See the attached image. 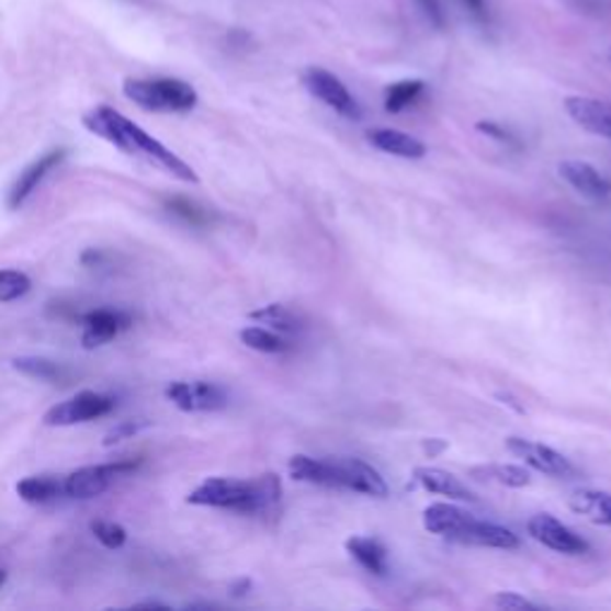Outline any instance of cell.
<instances>
[{
    "label": "cell",
    "mask_w": 611,
    "mask_h": 611,
    "mask_svg": "<svg viewBox=\"0 0 611 611\" xmlns=\"http://www.w3.org/2000/svg\"><path fill=\"white\" fill-rule=\"evenodd\" d=\"M249 318L256 323H263V325H268V328L280 330V332H294L298 328V318L282 304H268L263 308H256V310H251Z\"/></svg>",
    "instance_id": "25"
},
{
    "label": "cell",
    "mask_w": 611,
    "mask_h": 611,
    "mask_svg": "<svg viewBox=\"0 0 611 611\" xmlns=\"http://www.w3.org/2000/svg\"><path fill=\"white\" fill-rule=\"evenodd\" d=\"M475 18H480V20H487V3L485 0H461Z\"/></svg>",
    "instance_id": "36"
},
{
    "label": "cell",
    "mask_w": 611,
    "mask_h": 611,
    "mask_svg": "<svg viewBox=\"0 0 611 611\" xmlns=\"http://www.w3.org/2000/svg\"><path fill=\"white\" fill-rule=\"evenodd\" d=\"M566 113L572 115L574 122L582 129H588L592 134H602V137L611 139V105L595 101V99H582V97H572L564 101Z\"/></svg>",
    "instance_id": "14"
},
{
    "label": "cell",
    "mask_w": 611,
    "mask_h": 611,
    "mask_svg": "<svg viewBox=\"0 0 611 611\" xmlns=\"http://www.w3.org/2000/svg\"><path fill=\"white\" fill-rule=\"evenodd\" d=\"M559 174L572 184L576 192H580L582 196L602 201L609 196L611 184L602 178L597 168H592L590 162H580V160H566L559 166Z\"/></svg>",
    "instance_id": "15"
},
{
    "label": "cell",
    "mask_w": 611,
    "mask_h": 611,
    "mask_svg": "<svg viewBox=\"0 0 611 611\" xmlns=\"http://www.w3.org/2000/svg\"><path fill=\"white\" fill-rule=\"evenodd\" d=\"M282 485L275 473H265L256 480L235 478H208L194 493H189L186 501L194 507L233 509L239 513H258L278 505Z\"/></svg>",
    "instance_id": "2"
},
{
    "label": "cell",
    "mask_w": 611,
    "mask_h": 611,
    "mask_svg": "<svg viewBox=\"0 0 611 611\" xmlns=\"http://www.w3.org/2000/svg\"><path fill=\"white\" fill-rule=\"evenodd\" d=\"M12 369L26 377H34L41 380V383H50V385H58V383L65 385L67 380H70V371H67L63 363L44 357H20L12 361Z\"/></svg>",
    "instance_id": "20"
},
{
    "label": "cell",
    "mask_w": 611,
    "mask_h": 611,
    "mask_svg": "<svg viewBox=\"0 0 611 611\" xmlns=\"http://www.w3.org/2000/svg\"><path fill=\"white\" fill-rule=\"evenodd\" d=\"M115 397L101 395V392H79V395L65 399L44 414V426L48 428H67L89 420L103 418L115 411Z\"/></svg>",
    "instance_id": "5"
},
{
    "label": "cell",
    "mask_w": 611,
    "mask_h": 611,
    "mask_svg": "<svg viewBox=\"0 0 611 611\" xmlns=\"http://www.w3.org/2000/svg\"><path fill=\"white\" fill-rule=\"evenodd\" d=\"M576 513L586 516L592 523L600 525H611V495L607 493H595V490H582L576 493L568 501Z\"/></svg>",
    "instance_id": "23"
},
{
    "label": "cell",
    "mask_w": 611,
    "mask_h": 611,
    "mask_svg": "<svg viewBox=\"0 0 611 611\" xmlns=\"http://www.w3.org/2000/svg\"><path fill=\"white\" fill-rule=\"evenodd\" d=\"M475 127H478V132L487 134V137H493V139H497V142H505V144L511 142L509 134H507L505 129H501L499 125H495V122H478V125H475Z\"/></svg>",
    "instance_id": "33"
},
{
    "label": "cell",
    "mask_w": 611,
    "mask_h": 611,
    "mask_svg": "<svg viewBox=\"0 0 611 611\" xmlns=\"http://www.w3.org/2000/svg\"><path fill=\"white\" fill-rule=\"evenodd\" d=\"M91 533L108 550H120L127 542V531H125V528L113 523V521H93L91 523Z\"/></svg>",
    "instance_id": "30"
},
{
    "label": "cell",
    "mask_w": 611,
    "mask_h": 611,
    "mask_svg": "<svg viewBox=\"0 0 611 611\" xmlns=\"http://www.w3.org/2000/svg\"><path fill=\"white\" fill-rule=\"evenodd\" d=\"M332 468L337 487H347V490L371 497H387L389 493L383 475L361 459H335Z\"/></svg>",
    "instance_id": "10"
},
{
    "label": "cell",
    "mask_w": 611,
    "mask_h": 611,
    "mask_svg": "<svg viewBox=\"0 0 611 611\" xmlns=\"http://www.w3.org/2000/svg\"><path fill=\"white\" fill-rule=\"evenodd\" d=\"M166 208H168L174 217H180L182 223L192 225V227H206L208 220H211L208 211H203V208L199 206V203L189 201V199H182V196L168 199V201H166Z\"/></svg>",
    "instance_id": "29"
},
{
    "label": "cell",
    "mask_w": 611,
    "mask_h": 611,
    "mask_svg": "<svg viewBox=\"0 0 611 611\" xmlns=\"http://www.w3.org/2000/svg\"><path fill=\"white\" fill-rule=\"evenodd\" d=\"M5 580H8V574L3 572V568H0V588H3V586H5Z\"/></svg>",
    "instance_id": "39"
},
{
    "label": "cell",
    "mask_w": 611,
    "mask_h": 611,
    "mask_svg": "<svg viewBox=\"0 0 611 611\" xmlns=\"http://www.w3.org/2000/svg\"><path fill=\"white\" fill-rule=\"evenodd\" d=\"M369 144H373L377 151L399 156V158H423L426 156V144L418 142L409 134L399 129H371L369 132Z\"/></svg>",
    "instance_id": "17"
},
{
    "label": "cell",
    "mask_w": 611,
    "mask_h": 611,
    "mask_svg": "<svg viewBox=\"0 0 611 611\" xmlns=\"http://www.w3.org/2000/svg\"><path fill=\"white\" fill-rule=\"evenodd\" d=\"M249 590H251V580H247V578L239 580V582H235V586H233V595H237V597L247 595Z\"/></svg>",
    "instance_id": "37"
},
{
    "label": "cell",
    "mask_w": 611,
    "mask_h": 611,
    "mask_svg": "<svg viewBox=\"0 0 611 611\" xmlns=\"http://www.w3.org/2000/svg\"><path fill=\"white\" fill-rule=\"evenodd\" d=\"M304 87L314 93L318 101H323L325 105H330L332 111H337L339 115H344L349 120H359L361 117V108L351 97L349 89L339 81L332 72L323 70V67H308L304 72Z\"/></svg>",
    "instance_id": "7"
},
{
    "label": "cell",
    "mask_w": 611,
    "mask_h": 611,
    "mask_svg": "<svg viewBox=\"0 0 611 611\" xmlns=\"http://www.w3.org/2000/svg\"><path fill=\"white\" fill-rule=\"evenodd\" d=\"M471 519L473 516L468 511L459 509L454 505H430L423 513V525L426 531L450 540L459 528H464Z\"/></svg>",
    "instance_id": "18"
},
{
    "label": "cell",
    "mask_w": 611,
    "mask_h": 611,
    "mask_svg": "<svg viewBox=\"0 0 611 611\" xmlns=\"http://www.w3.org/2000/svg\"><path fill=\"white\" fill-rule=\"evenodd\" d=\"M459 545H471V547H493V550H516L521 545V540L516 538L511 531L495 523H485L478 519H471L464 528L450 538Z\"/></svg>",
    "instance_id": "13"
},
{
    "label": "cell",
    "mask_w": 611,
    "mask_h": 611,
    "mask_svg": "<svg viewBox=\"0 0 611 611\" xmlns=\"http://www.w3.org/2000/svg\"><path fill=\"white\" fill-rule=\"evenodd\" d=\"M77 323L81 325V344H84V349H99L108 342H113L117 335L129 330L134 325L127 310L117 308L87 310V314L77 316Z\"/></svg>",
    "instance_id": "6"
},
{
    "label": "cell",
    "mask_w": 611,
    "mask_h": 611,
    "mask_svg": "<svg viewBox=\"0 0 611 611\" xmlns=\"http://www.w3.org/2000/svg\"><path fill=\"white\" fill-rule=\"evenodd\" d=\"M507 450L516 459H521L525 466H531V468L545 473V475H552V478H568V475L576 473V468L572 466V461H568L564 454L554 452L552 446H545L540 442L523 440V438H509Z\"/></svg>",
    "instance_id": "9"
},
{
    "label": "cell",
    "mask_w": 611,
    "mask_h": 611,
    "mask_svg": "<svg viewBox=\"0 0 611 611\" xmlns=\"http://www.w3.org/2000/svg\"><path fill=\"white\" fill-rule=\"evenodd\" d=\"M528 533L533 540H538L540 545H545L559 554H582L588 552V542L578 538L572 528H566L550 513H538L528 521Z\"/></svg>",
    "instance_id": "12"
},
{
    "label": "cell",
    "mask_w": 611,
    "mask_h": 611,
    "mask_svg": "<svg viewBox=\"0 0 611 611\" xmlns=\"http://www.w3.org/2000/svg\"><path fill=\"white\" fill-rule=\"evenodd\" d=\"M414 478L420 487H426L428 493L450 497V499H461V501H473L475 495L468 490V487L461 483L456 475L446 473L442 468H432V466H418L414 471Z\"/></svg>",
    "instance_id": "16"
},
{
    "label": "cell",
    "mask_w": 611,
    "mask_h": 611,
    "mask_svg": "<svg viewBox=\"0 0 611 611\" xmlns=\"http://www.w3.org/2000/svg\"><path fill=\"white\" fill-rule=\"evenodd\" d=\"M125 97L151 113H189L199 103V93L182 79H127L122 84Z\"/></svg>",
    "instance_id": "3"
},
{
    "label": "cell",
    "mask_w": 611,
    "mask_h": 611,
    "mask_svg": "<svg viewBox=\"0 0 611 611\" xmlns=\"http://www.w3.org/2000/svg\"><path fill=\"white\" fill-rule=\"evenodd\" d=\"M18 495L24 501H30V505H48V501L65 497L63 478H56V475H32V478L18 483Z\"/></svg>",
    "instance_id": "22"
},
{
    "label": "cell",
    "mask_w": 611,
    "mask_h": 611,
    "mask_svg": "<svg viewBox=\"0 0 611 611\" xmlns=\"http://www.w3.org/2000/svg\"><path fill=\"white\" fill-rule=\"evenodd\" d=\"M137 607H148V609H151V607H154V609H156V607H166V604H160V602H151V600H148V602H142V604H137Z\"/></svg>",
    "instance_id": "38"
},
{
    "label": "cell",
    "mask_w": 611,
    "mask_h": 611,
    "mask_svg": "<svg viewBox=\"0 0 611 611\" xmlns=\"http://www.w3.org/2000/svg\"><path fill=\"white\" fill-rule=\"evenodd\" d=\"M290 473H292L294 480L325 485V487H337L332 461H318V459H310L306 454H296L290 461Z\"/></svg>",
    "instance_id": "21"
},
{
    "label": "cell",
    "mask_w": 611,
    "mask_h": 611,
    "mask_svg": "<svg viewBox=\"0 0 611 611\" xmlns=\"http://www.w3.org/2000/svg\"><path fill=\"white\" fill-rule=\"evenodd\" d=\"M241 342L247 344L253 351H261V354H282V351L290 349V342L275 332H270L265 328H258V325H251V328H244L239 332Z\"/></svg>",
    "instance_id": "24"
},
{
    "label": "cell",
    "mask_w": 611,
    "mask_h": 611,
    "mask_svg": "<svg viewBox=\"0 0 611 611\" xmlns=\"http://www.w3.org/2000/svg\"><path fill=\"white\" fill-rule=\"evenodd\" d=\"M420 5H423V10L428 12V18L438 24V26H442L444 24V15H442V8H440V0H418Z\"/></svg>",
    "instance_id": "34"
},
{
    "label": "cell",
    "mask_w": 611,
    "mask_h": 611,
    "mask_svg": "<svg viewBox=\"0 0 611 611\" xmlns=\"http://www.w3.org/2000/svg\"><path fill=\"white\" fill-rule=\"evenodd\" d=\"M67 158V148H53V151L44 154L41 158H36L32 166H26L22 172H20V178L12 182L10 186V192H8V208L10 211H18L22 208L26 199H30L38 184L44 182L48 174L56 170L60 162Z\"/></svg>",
    "instance_id": "11"
},
{
    "label": "cell",
    "mask_w": 611,
    "mask_h": 611,
    "mask_svg": "<svg viewBox=\"0 0 611 611\" xmlns=\"http://www.w3.org/2000/svg\"><path fill=\"white\" fill-rule=\"evenodd\" d=\"M473 475H478L483 480H493L499 485L507 487H525L531 483V473H528L523 466H480L473 468Z\"/></svg>",
    "instance_id": "27"
},
{
    "label": "cell",
    "mask_w": 611,
    "mask_h": 611,
    "mask_svg": "<svg viewBox=\"0 0 611 611\" xmlns=\"http://www.w3.org/2000/svg\"><path fill=\"white\" fill-rule=\"evenodd\" d=\"M105 253L101 249H89L84 251V256H81V263H84L87 268H101L105 263Z\"/></svg>",
    "instance_id": "35"
},
{
    "label": "cell",
    "mask_w": 611,
    "mask_h": 611,
    "mask_svg": "<svg viewBox=\"0 0 611 611\" xmlns=\"http://www.w3.org/2000/svg\"><path fill=\"white\" fill-rule=\"evenodd\" d=\"M32 292V280L22 270H0V304L18 302Z\"/></svg>",
    "instance_id": "28"
},
{
    "label": "cell",
    "mask_w": 611,
    "mask_h": 611,
    "mask_svg": "<svg viewBox=\"0 0 611 611\" xmlns=\"http://www.w3.org/2000/svg\"><path fill=\"white\" fill-rule=\"evenodd\" d=\"M166 397L178 406L180 411L196 414V411H220L227 406V392L213 383H170L166 387Z\"/></svg>",
    "instance_id": "8"
},
{
    "label": "cell",
    "mask_w": 611,
    "mask_h": 611,
    "mask_svg": "<svg viewBox=\"0 0 611 611\" xmlns=\"http://www.w3.org/2000/svg\"><path fill=\"white\" fill-rule=\"evenodd\" d=\"M426 84L420 79H406L392 84L385 93V111L387 113H401L406 105H411L420 93H423Z\"/></svg>",
    "instance_id": "26"
},
{
    "label": "cell",
    "mask_w": 611,
    "mask_h": 611,
    "mask_svg": "<svg viewBox=\"0 0 611 611\" xmlns=\"http://www.w3.org/2000/svg\"><path fill=\"white\" fill-rule=\"evenodd\" d=\"M144 459H117L113 464H101V466H84L63 478V493L70 499H93L101 497L113 480L129 475L142 466Z\"/></svg>",
    "instance_id": "4"
},
{
    "label": "cell",
    "mask_w": 611,
    "mask_h": 611,
    "mask_svg": "<svg viewBox=\"0 0 611 611\" xmlns=\"http://www.w3.org/2000/svg\"><path fill=\"white\" fill-rule=\"evenodd\" d=\"M495 604L499 609H538V604L528 602L525 597L516 595V592H497L495 595Z\"/></svg>",
    "instance_id": "32"
},
{
    "label": "cell",
    "mask_w": 611,
    "mask_h": 611,
    "mask_svg": "<svg viewBox=\"0 0 611 611\" xmlns=\"http://www.w3.org/2000/svg\"><path fill=\"white\" fill-rule=\"evenodd\" d=\"M347 552L354 556V559L375 576H385L387 574V550L380 545L377 540L373 538H361L354 535L347 540Z\"/></svg>",
    "instance_id": "19"
},
{
    "label": "cell",
    "mask_w": 611,
    "mask_h": 611,
    "mask_svg": "<svg viewBox=\"0 0 611 611\" xmlns=\"http://www.w3.org/2000/svg\"><path fill=\"white\" fill-rule=\"evenodd\" d=\"M81 122H84V127L91 134H97L99 139L113 144L122 154L142 158L144 162H148V166L172 174V178L180 182H189V184L199 182V174L194 172L192 166H186L178 154H172L168 146H162L146 129L134 125L129 117L117 113L115 108L111 105L93 108V111L87 113Z\"/></svg>",
    "instance_id": "1"
},
{
    "label": "cell",
    "mask_w": 611,
    "mask_h": 611,
    "mask_svg": "<svg viewBox=\"0 0 611 611\" xmlns=\"http://www.w3.org/2000/svg\"><path fill=\"white\" fill-rule=\"evenodd\" d=\"M142 428H146L144 420H125V423H117L113 430H108V434L103 438V446L125 442L132 438V434H137Z\"/></svg>",
    "instance_id": "31"
}]
</instances>
